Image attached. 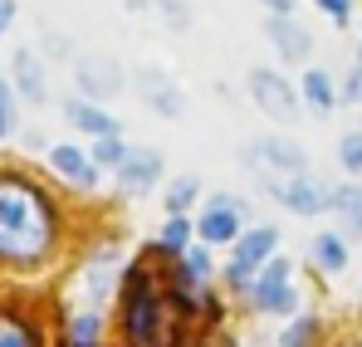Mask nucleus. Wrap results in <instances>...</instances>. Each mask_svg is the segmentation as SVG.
Masks as SVG:
<instances>
[{
    "label": "nucleus",
    "instance_id": "nucleus-1",
    "mask_svg": "<svg viewBox=\"0 0 362 347\" xmlns=\"http://www.w3.org/2000/svg\"><path fill=\"white\" fill-rule=\"evenodd\" d=\"M49 206L40 201V191H30L15 176H0V254L15 264H30L49 249Z\"/></svg>",
    "mask_w": 362,
    "mask_h": 347
},
{
    "label": "nucleus",
    "instance_id": "nucleus-2",
    "mask_svg": "<svg viewBox=\"0 0 362 347\" xmlns=\"http://www.w3.org/2000/svg\"><path fill=\"white\" fill-rule=\"evenodd\" d=\"M274 245H279V230H269V225H259V230L240 235V245H235V259H230V269H226V279L245 289L250 279H255V269L274 254Z\"/></svg>",
    "mask_w": 362,
    "mask_h": 347
},
{
    "label": "nucleus",
    "instance_id": "nucleus-3",
    "mask_svg": "<svg viewBox=\"0 0 362 347\" xmlns=\"http://www.w3.org/2000/svg\"><path fill=\"white\" fill-rule=\"evenodd\" d=\"M127 338L132 347H157V298L142 279H127Z\"/></svg>",
    "mask_w": 362,
    "mask_h": 347
},
{
    "label": "nucleus",
    "instance_id": "nucleus-4",
    "mask_svg": "<svg viewBox=\"0 0 362 347\" xmlns=\"http://www.w3.org/2000/svg\"><path fill=\"white\" fill-rule=\"evenodd\" d=\"M255 303L264 313H289L299 293L289 289V259H264V274L255 279Z\"/></svg>",
    "mask_w": 362,
    "mask_h": 347
},
{
    "label": "nucleus",
    "instance_id": "nucleus-5",
    "mask_svg": "<svg viewBox=\"0 0 362 347\" xmlns=\"http://www.w3.org/2000/svg\"><path fill=\"white\" fill-rule=\"evenodd\" d=\"M250 93H255V103H259L264 113L279 117V122H289V117L299 113V98H294V88H289L279 73H269V69H255V73H250Z\"/></svg>",
    "mask_w": 362,
    "mask_h": 347
},
{
    "label": "nucleus",
    "instance_id": "nucleus-6",
    "mask_svg": "<svg viewBox=\"0 0 362 347\" xmlns=\"http://www.w3.org/2000/svg\"><path fill=\"white\" fill-rule=\"evenodd\" d=\"M274 196L299 216H318V211H328L333 191H323V181H313V176H289V181H274Z\"/></svg>",
    "mask_w": 362,
    "mask_h": 347
},
{
    "label": "nucleus",
    "instance_id": "nucleus-7",
    "mask_svg": "<svg viewBox=\"0 0 362 347\" xmlns=\"http://www.w3.org/2000/svg\"><path fill=\"white\" fill-rule=\"evenodd\" d=\"M78 88H83V98H113L122 88V69L113 59L83 54L78 59Z\"/></svg>",
    "mask_w": 362,
    "mask_h": 347
},
{
    "label": "nucleus",
    "instance_id": "nucleus-8",
    "mask_svg": "<svg viewBox=\"0 0 362 347\" xmlns=\"http://www.w3.org/2000/svg\"><path fill=\"white\" fill-rule=\"evenodd\" d=\"M250 162H269L274 172H289V176H303V167H308L303 147L289 142V137H264V142H255V147H250Z\"/></svg>",
    "mask_w": 362,
    "mask_h": 347
},
{
    "label": "nucleus",
    "instance_id": "nucleus-9",
    "mask_svg": "<svg viewBox=\"0 0 362 347\" xmlns=\"http://www.w3.org/2000/svg\"><path fill=\"white\" fill-rule=\"evenodd\" d=\"M157 176H162V157H157V152H147V147H127V152H122L118 181L127 191H147Z\"/></svg>",
    "mask_w": 362,
    "mask_h": 347
},
{
    "label": "nucleus",
    "instance_id": "nucleus-10",
    "mask_svg": "<svg viewBox=\"0 0 362 347\" xmlns=\"http://www.w3.org/2000/svg\"><path fill=\"white\" fill-rule=\"evenodd\" d=\"M240 211H245V206H235L230 196H221V201L201 216V240H211V245L235 240V235H240Z\"/></svg>",
    "mask_w": 362,
    "mask_h": 347
},
{
    "label": "nucleus",
    "instance_id": "nucleus-11",
    "mask_svg": "<svg viewBox=\"0 0 362 347\" xmlns=\"http://www.w3.org/2000/svg\"><path fill=\"white\" fill-rule=\"evenodd\" d=\"M137 88H142V98H147L157 113L181 117V93H177V83H172L167 73H157V69H137Z\"/></svg>",
    "mask_w": 362,
    "mask_h": 347
},
{
    "label": "nucleus",
    "instance_id": "nucleus-12",
    "mask_svg": "<svg viewBox=\"0 0 362 347\" xmlns=\"http://www.w3.org/2000/svg\"><path fill=\"white\" fill-rule=\"evenodd\" d=\"M49 162H54V172L69 176L74 186H93V181H98V167H93L78 147H54V152H49Z\"/></svg>",
    "mask_w": 362,
    "mask_h": 347
},
{
    "label": "nucleus",
    "instance_id": "nucleus-13",
    "mask_svg": "<svg viewBox=\"0 0 362 347\" xmlns=\"http://www.w3.org/2000/svg\"><path fill=\"white\" fill-rule=\"evenodd\" d=\"M15 83H20V93L30 103H45V93H49L45 73H40V59L30 54V49H15Z\"/></svg>",
    "mask_w": 362,
    "mask_h": 347
},
{
    "label": "nucleus",
    "instance_id": "nucleus-14",
    "mask_svg": "<svg viewBox=\"0 0 362 347\" xmlns=\"http://www.w3.org/2000/svg\"><path fill=\"white\" fill-rule=\"evenodd\" d=\"M64 117H69L74 127L93 132V137H113V132H118V127H113V117H108V113H98L93 103H78V98H69V103H64Z\"/></svg>",
    "mask_w": 362,
    "mask_h": 347
},
{
    "label": "nucleus",
    "instance_id": "nucleus-15",
    "mask_svg": "<svg viewBox=\"0 0 362 347\" xmlns=\"http://www.w3.org/2000/svg\"><path fill=\"white\" fill-rule=\"evenodd\" d=\"M269 35H274V49H279L284 59H308V35H303L289 15H284V20H274V25H269Z\"/></svg>",
    "mask_w": 362,
    "mask_h": 347
},
{
    "label": "nucleus",
    "instance_id": "nucleus-16",
    "mask_svg": "<svg viewBox=\"0 0 362 347\" xmlns=\"http://www.w3.org/2000/svg\"><path fill=\"white\" fill-rule=\"evenodd\" d=\"M328 206H333L353 230H362V186H338V191L328 196Z\"/></svg>",
    "mask_w": 362,
    "mask_h": 347
},
{
    "label": "nucleus",
    "instance_id": "nucleus-17",
    "mask_svg": "<svg viewBox=\"0 0 362 347\" xmlns=\"http://www.w3.org/2000/svg\"><path fill=\"white\" fill-rule=\"evenodd\" d=\"M113 259H118V249H103L93 264H88V298L98 303V298H108V284H113Z\"/></svg>",
    "mask_w": 362,
    "mask_h": 347
},
{
    "label": "nucleus",
    "instance_id": "nucleus-18",
    "mask_svg": "<svg viewBox=\"0 0 362 347\" xmlns=\"http://www.w3.org/2000/svg\"><path fill=\"white\" fill-rule=\"evenodd\" d=\"M303 98L328 113V108H333V78H328L323 69H308V73H303Z\"/></svg>",
    "mask_w": 362,
    "mask_h": 347
},
{
    "label": "nucleus",
    "instance_id": "nucleus-19",
    "mask_svg": "<svg viewBox=\"0 0 362 347\" xmlns=\"http://www.w3.org/2000/svg\"><path fill=\"white\" fill-rule=\"evenodd\" d=\"M313 259H318L323 269H333V274H338V269L348 264V249H343V240H338V235H318V240H313Z\"/></svg>",
    "mask_w": 362,
    "mask_h": 347
},
{
    "label": "nucleus",
    "instance_id": "nucleus-20",
    "mask_svg": "<svg viewBox=\"0 0 362 347\" xmlns=\"http://www.w3.org/2000/svg\"><path fill=\"white\" fill-rule=\"evenodd\" d=\"M69 343H74V347H93V343H98V318H93V313L74 318V328H69Z\"/></svg>",
    "mask_w": 362,
    "mask_h": 347
},
{
    "label": "nucleus",
    "instance_id": "nucleus-21",
    "mask_svg": "<svg viewBox=\"0 0 362 347\" xmlns=\"http://www.w3.org/2000/svg\"><path fill=\"white\" fill-rule=\"evenodd\" d=\"M338 162H343L348 172H362V132H348V137L338 142Z\"/></svg>",
    "mask_w": 362,
    "mask_h": 347
},
{
    "label": "nucleus",
    "instance_id": "nucleus-22",
    "mask_svg": "<svg viewBox=\"0 0 362 347\" xmlns=\"http://www.w3.org/2000/svg\"><path fill=\"white\" fill-rule=\"evenodd\" d=\"M122 152H127V147L118 142V132H113V137H98V147H93V157H88V162H103V167H118V162H122Z\"/></svg>",
    "mask_w": 362,
    "mask_h": 347
},
{
    "label": "nucleus",
    "instance_id": "nucleus-23",
    "mask_svg": "<svg viewBox=\"0 0 362 347\" xmlns=\"http://www.w3.org/2000/svg\"><path fill=\"white\" fill-rule=\"evenodd\" d=\"M191 201H196V181H191V176H181L177 186L167 191V206H172V216H181V211H186Z\"/></svg>",
    "mask_w": 362,
    "mask_h": 347
},
{
    "label": "nucleus",
    "instance_id": "nucleus-24",
    "mask_svg": "<svg viewBox=\"0 0 362 347\" xmlns=\"http://www.w3.org/2000/svg\"><path fill=\"white\" fill-rule=\"evenodd\" d=\"M0 347H35L30 328H20L15 318H0Z\"/></svg>",
    "mask_w": 362,
    "mask_h": 347
},
{
    "label": "nucleus",
    "instance_id": "nucleus-25",
    "mask_svg": "<svg viewBox=\"0 0 362 347\" xmlns=\"http://www.w3.org/2000/svg\"><path fill=\"white\" fill-rule=\"evenodd\" d=\"M15 132V93H10V83L0 78V142Z\"/></svg>",
    "mask_w": 362,
    "mask_h": 347
},
{
    "label": "nucleus",
    "instance_id": "nucleus-26",
    "mask_svg": "<svg viewBox=\"0 0 362 347\" xmlns=\"http://www.w3.org/2000/svg\"><path fill=\"white\" fill-rule=\"evenodd\" d=\"M186 235H191V225H186L181 216H172L167 230H162V249H186Z\"/></svg>",
    "mask_w": 362,
    "mask_h": 347
},
{
    "label": "nucleus",
    "instance_id": "nucleus-27",
    "mask_svg": "<svg viewBox=\"0 0 362 347\" xmlns=\"http://www.w3.org/2000/svg\"><path fill=\"white\" fill-rule=\"evenodd\" d=\"M211 274V254L206 249H186V279H206Z\"/></svg>",
    "mask_w": 362,
    "mask_h": 347
},
{
    "label": "nucleus",
    "instance_id": "nucleus-28",
    "mask_svg": "<svg viewBox=\"0 0 362 347\" xmlns=\"http://www.w3.org/2000/svg\"><path fill=\"white\" fill-rule=\"evenodd\" d=\"M308 338H313V318H303V323H294V328L284 333V347H303Z\"/></svg>",
    "mask_w": 362,
    "mask_h": 347
},
{
    "label": "nucleus",
    "instance_id": "nucleus-29",
    "mask_svg": "<svg viewBox=\"0 0 362 347\" xmlns=\"http://www.w3.org/2000/svg\"><path fill=\"white\" fill-rule=\"evenodd\" d=\"M318 5H323V10H328V15H333V20H338V25H343V20H348V0H318Z\"/></svg>",
    "mask_w": 362,
    "mask_h": 347
},
{
    "label": "nucleus",
    "instance_id": "nucleus-30",
    "mask_svg": "<svg viewBox=\"0 0 362 347\" xmlns=\"http://www.w3.org/2000/svg\"><path fill=\"white\" fill-rule=\"evenodd\" d=\"M343 93H348V98H362V64L348 73V88H343Z\"/></svg>",
    "mask_w": 362,
    "mask_h": 347
},
{
    "label": "nucleus",
    "instance_id": "nucleus-31",
    "mask_svg": "<svg viewBox=\"0 0 362 347\" xmlns=\"http://www.w3.org/2000/svg\"><path fill=\"white\" fill-rule=\"evenodd\" d=\"M15 25V0H0V35Z\"/></svg>",
    "mask_w": 362,
    "mask_h": 347
},
{
    "label": "nucleus",
    "instance_id": "nucleus-32",
    "mask_svg": "<svg viewBox=\"0 0 362 347\" xmlns=\"http://www.w3.org/2000/svg\"><path fill=\"white\" fill-rule=\"evenodd\" d=\"M264 5H269V10H274V15H279V20H284V15H289V10H294V0H264Z\"/></svg>",
    "mask_w": 362,
    "mask_h": 347
}]
</instances>
